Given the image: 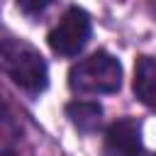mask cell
<instances>
[{
	"label": "cell",
	"mask_w": 156,
	"mask_h": 156,
	"mask_svg": "<svg viewBox=\"0 0 156 156\" xmlns=\"http://www.w3.org/2000/svg\"><path fill=\"white\" fill-rule=\"evenodd\" d=\"M66 115L71 119V124L80 132H95L102 122V107L98 102H68L66 105Z\"/></svg>",
	"instance_id": "6"
},
{
	"label": "cell",
	"mask_w": 156,
	"mask_h": 156,
	"mask_svg": "<svg viewBox=\"0 0 156 156\" xmlns=\"http://www.w3.org/2000/svg\"><path fill=\"white\" fill-rule=\"evenodd\" d=\"M146 2H149V7H151V12L156 15V0H146Z\"/></svg>",
	"instance_id": "8"
},
{
	"label": "cell",
	"mask_w": 156,
	"mask_h": 156,
	"mask_svg": "<svg viewBox=\"0 0 156 156\" xmlns=\"http://www.w3.org/2000/svg\"><path fill=\"white\" fill-rule=\"evenodd\" d=\"M141 154V129L134 119H117L105 134L102 156H139Z\"/></svg>",
	"instance_id": "4"
},
{
	"label": "cell",
	"mask_w": 156,
	"mask_h": 156,
	"mask_svg": "<svg viewBox=\"0 0 156 156\" xmlns=\"http://www.w3.org/2000/svg\"><path fill=\"white\" fill-rule=\"evenodd\" d=\"M90 32H93L90 15L80 7H68L66 15L58 20V24L49 32V46L58 56H76L85 49Z\"/></svg>",
	"instance_id": "3"
},
{
	"label": "cell",
	"mask_w": 156,
	"mask_h": 156,
	"mask_svg": "<svg viewBox=\"0 0 156 156\" xmlns=\"http://www.w3.org/2000/svg\"><path fill=\"white\" fill-rule=\"evenodd\" d=\"M0 156H15V154H0Z\"/></svg>",
	"instance_id": "9"
},
{
	"label": "cell",
	"mask_w": 156,
	"mask_h": 156,
	"mask_svg": "<svg viewBox=\"0 0 156 156\" xmlns=\"http://www.w3.org/2000/svg\"><path fill=\"white\" fill-rule=\"evenodd\" d=\"M134 95L156 112V58L141 56L134 68Z\"/></svg>",
	"instance_id": "5"
},
{
	"label": "cell",
	"mask_w": 156,
	"mask_h": 156,
	"mask_svg": "<svg viewBox=\"0 0 156 156\" xmlns=\"http://www.w3.org/2000/svg\"><path fill=\"white\" fill-rule=\"evenodd\" d=\"M54 0H17V7L24 15H41Z\"/></svg>",
	"instance_id": "7"
},
{
	"label": "cell",
	"mask_w": 156,
	"mask_h": 156,
	"mask_svg": "<svg viewBox=\"0 0 156 156\" xmlns=\"http://www.w3.org/2000/svg\"><path fill=\"white\" fill-rule=\"evenodd\" d=\"M0 68L22 90L37 95L49 85V68L44 56L22 39H0Z\"/></svg>",
	"instance_id": "1"
},
{
	"label": "cell",
	"mask_w": 156,
	"mask_h": 156,
	"mask_svg": "<svg viewBox=\"0 0 156 156\" xmlns=\"http://www.w3.org/2000/svg\"><path fill=\"white\" fill-rule=\"evenodd\" d=\"M68 85H71V90H76L80 95L115 93L122 85V66L107 51H95L88 58L71 66Z\"/></svg>",
	"instance_id": "2"
}]
</instances>
